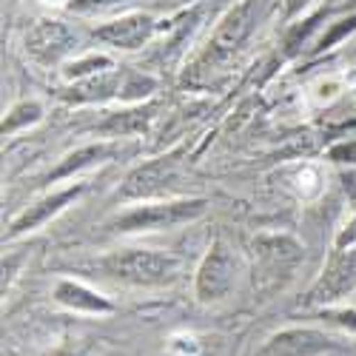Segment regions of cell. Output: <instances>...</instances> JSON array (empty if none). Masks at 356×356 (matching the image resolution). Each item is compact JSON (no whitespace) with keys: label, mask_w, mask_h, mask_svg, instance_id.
<instances>
[{"label":"cell","mask_w":356,"mask_h":356,"mask_svg":"<svg viewBox=\"0 0 356 356\" xmlns=\"http://www.w3.org/2000/svg\"><path fill=\"white\" fill-rule=\"evenodd\" d=\"M106 271L114 280H123L131 285H168L180 274V262L160 251H117L106 262Z\"/></svg>","instance_id":"1"},{"label":"cell","mask_w":356,"mask_h":356,"mask_svg":"<svg viewBox=\"0 0 356 356\" xmlns=\"http://www.w3.org/2000/svg\"><path fill=\"white\" fill-rule=\"evenodd\" d=\"M205 200H171L160 205H143V209H131L120 214L111 228L129 234V231H160V228H174L180 222H191L205 211Z\"/></svg>","instance_id":"2"},{"label":"cell","mask_w":356,"mask_h":356,"mask_svg":"<svg viewBox=\"0 0 356 356\" xmlns=\"http://www.w3.org/2000/svg\"><path fill=\"white\" fill-rule=\"evenodd\" d=\"M236 257L225 243H214L205 254L200 271H197V300L200 302H220L222 296H228V291L236 282Z\"/></svg>","instance_id":"3"},{"label":"cell","mask_w":356,"mask_h":356,"mask_svg":"<svg viewBox=\"0 0 356 356\" xmlns=\"http://www.w3.org/2000/svg\"><path fill=\"white\" fill-rule=\"evenodd\" d=\"M356 285V248L353 245H339L337 254L331 257L328 268L322 271V277L316 280V285L308 293V302L319 305V302H337L345 293H350Z\"/></svg>","instance_id":"4"},{"label":"cell","mask_w":356,"mask_h":356,"mask_svg":"<svg viewBox=\"0 0 356 356\" xmlns=\"http://www.w3.org/2000/svg\"><path fill=\"white\" fill-rule=\"evenodd\" d=\"M74 43H77L74 32L60 20H38L26 32V51L32 54L38 63H46V66L57 63L63 54H69Z\"/></svg>","instance_id":"5"},{"label":"cell","mask_w":356,"mask_h":356,"mask_svg":"<svg viewBox=\"0 0 356 356\" xmlns=\"http://www.w3.org/2000/svg\"><path fill=\"white\" fill-rule=\"evenodd\" d=\"M183 152H171L165 157H157L152 163H145L140 168H134L129 177H126V186L120 191L123 200H143V197H154L160 194L171 180H174V168H177V160H180Z\"/></svg>","instance_id":"6"},{"label":"cell","mask_w":356,"mask_h":356,"mask_svg":"<svg viewBox=\"0 0 356 356\" xmlns=\"http://www.w3.org/2000/svg\"><path fill=\"white\" fill-rule=\"evenodd\" d=\"M328 348H334V339L325 337L322 331L291 328V331L274 334L262 345V350L257 356H314V353H322Z\"/></svg>","instance_id":"7"},{"label":"cell","mask_w":356,"mask_h":356,"mask_svg":"<svg viewBox=\"0 0 356 356\" xmlns=\"http://www.w3.org/2000/svg\"><path fill=\"white\" fill-rule=\"evenodd\" d=\"M152 32H154V17L152 15H126L120 20H111L106 26H100L95 32V38L114 46V49L131 51V49H140L148 38H152Z\"/></svg>","instance_id":"8"},{"label":"cell","mask_w":356,"mask_h":356,"mask_svg":"<svg viewBox=\"0 0 356 356\" xmlns=\"http://www.w3.org/2000/svg\"><path fill=\"white\" fill-rule=\"evenodd\" d=\"M80 197V186H74V188H66V191H57V194H51V197H46V200H40V202H35V205H29V209L12 222V228H9V236H20V234H26V231H35V228H40L46 220H51L54 214H60L69 202H74Z\"/></svg>","instance_id":"9"},{"label":"cell","mask_w":356,"mask_h":356,"mask_svg":"<svg viewBox=\"0 0 356 356\" xmlns=\"http://www.w3.org/2000/svg\"><path fill=\"white\" fill-rule=\"evenodd\" d=\"M248 12H251V0H243L236 9H231L225 17H222V23L217 26V32H214V38H211V57L214 60H222V57H228L236 46L243 43V38H245V32H248Z\"/></svg>","instance_id":"10"},{"label":"cell","mask_w":356,"mask_h":356,"mask_svg":"<svg viewBox=\"0 0 356 356\" xmlns=\"http://www.w3.org/2000/svg\"><path fill=\"white\" fill-rule=\"evenodd\" d=\"M129 74L120 72H100L80 80L74 88H69L66 100L72 103H88V100H106V97H123Z\"/></svg>","instance_id":"11"},{"label":"cell","mask_w":356,"mask_h":356,"mask_svg":"<svg viewBox=\"0 0 356 356\" xmlns=\"http://www.w3.org/2000/svg\"><path fill=\"white\" fill-rule=\"evenodd\" d=\"M54 300L60 305H66V308H72V311H83V314H111L114 311V305L106 300V296H100L97 291L86 288L80 282H72V280L57 282Z\"/></svg>","instance_id":"12"},{"label":"cell","mask_w":356,"mask_h":356,"mask_svg":"<svg viewBox=\"0 0 356 356\" xmlns=\"http://www.w3.org/2000/svg\"><path fill=\"white\" fill-rule=\"evenodd\" d=\"M114 152L117 148L111 145V143H97V145H86V148H80V152H74V154H69L60 165H57L51 174H49V183L51 180H63V177H72L74 171H83V168H88V165H97V163H106L108 157H114Z\"/></svg>","instance_id":"13"},{"label":"cell","mask_w":356,"mask_h":356,"mask_svg":"<svg viewBox=\"0 0 356 356\" xmlns=\"http://www.w3.org/2000/svg\"><path fill=\"white\" fill-rule=\"evenodd\" d=\"M257 254L259 259H265L271 265V268H288V265H293L296 259H300L302 248L296 245L291 236H262V240L257 243Z\"/></svg>","instance_id":"14"},{"label":"cell","mask_w":356,"mask_h":356,"mask_svg":"<svg viewBox=\"0 0 356 356\" xmlns=\"http://www.w3.org/2000/svg\"><path fill=\"white\" fill-rule=\"evenodd\" d=\"M154 111H157L154 106H145V108H131V111H123V114H111L103 123V131L117 134V137L131 134V131H143L148 123H152Z\"/></svg>","instance_id":"15"},{"label":"cell","mask_w":356,"mask_h":356,"mask_svg":"<svg viewBox=\"0 0 356 356\" xmlns=\"http://www.w3.org/2000/svg\"><path fill=\"white\" fill-rule=\"evenodd\" d=\"M40 114H43V108H40L38 103H20V106H15L12 114H6V120H3V137H6V134H15V131L23 129V126L38 123Z\"/></svg>","instance_id":"16"},{"label":"cell","mask_w":356,"mask_h":356,"mask_svg":"<svg viewBox=\"0 0 356 356\" xmlns=\"http://www.w3.org/2000/svg\"><path fill=\"white\" fill-rule=\"evenodd\" d=\"M111 69V60L103 54H92V57H86V60H77L66 69V77H77V80H86V77H92V74H100V72H108Z\"/></svg>","instance_id":"17"},{"label":"cell","mask_w":356,"mask_h":356,"mask_svg":"<svg viewBox=\"0 0 356 356\" xmlns=\"http://www.w3.org/2000/svg\"><path fill=\"white\" fill-rule=\"evenodd\" d=\"M117 3H123V0H72L69 9L77 12V15H88V12H100V9H111Z\"/></svg>","instance_id":"18"},{"label":"cell","mask_w":356,"mask_h":356,"mask_svg":"<svg viewBox=\"0 0 356 356\" xmlns=\"http://www.w3.org/2000/svg\"><path fill=\"white\" fill-rule=\"evenodd\" d=\"M331 160L334 163H348V165H356V140L353 143H339L331 148Z\"/></svg>","instance_id":"19"},{"label":"cell","mask_w":356,"mask_h":356,"mask_svg":"<svg viewBox=\"0 0 356 356\" xmlns=\"http://www.w3.org/2000/svg\"><path fill=\"white\" fill-rule=\"evenodd\" d=\"M353 26H356V17H353V20H345L342 26H337V29H334V32H331L328 38H322V46H325V49H328V46H331V43H337V40H339V38H342L345 32H350V29H353Z\"/></svg>","instance_id":"20"},{"label":"cell","mask_w":356,"mask_h":356,"mask_svg":"<svg viewBox=\"0 0 356 356\" xmlns=\"http://www.w3.org/2000/svg\"><path fill=\"white\" fill-rule=\"evenodd\" d=\"M328 319H334V322L345 325V328H353V331H356V314H353V311H339V314H328Z\"/></svg>","instance_id":"21"},{"label":"cell","mask_w":356,"mask_h":356,"mask_svg":"<svg viewBox=\"0 0 356 356\" xmlns=\"http://www.w3.org/2000/svg\"><path fill=\"white\" fill-rule=\"evenodd\" d=\"M305 3H308V0H288V15H296Z\"/></svg>","instance_id":"22"}]
</instances>
